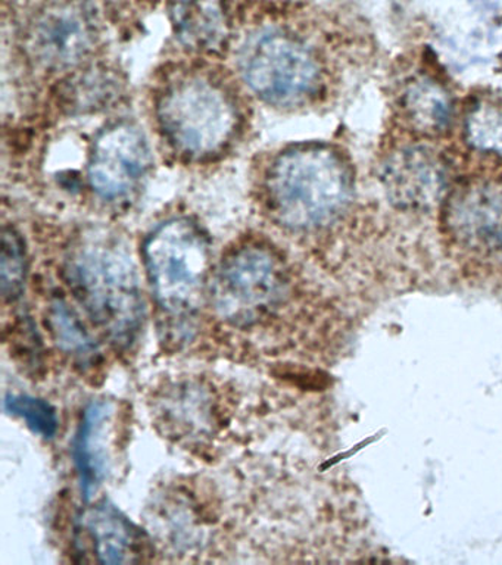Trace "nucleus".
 I'll return each instance as SVG.
<instances>
[{
  "mask_svg": "<svg viewBox=\"0 0 502 565\" xmlns=\"http://www.w3.org/2000/svg\"><path fill=\"white\" fill-rule=\"evenodd\" d=\"M65 276L74 298L116 348L138 342L145 324V302L138 268L129 246L111 230H86L65 259Z\"/></svg>",
  "mask_w": 502,
  "mask_h": 565,
  "instance_id": "1",
  "label": "nucleus"
},
{
  "mask_svg": "<svg viewBox=\"0 0 502 565\" xmlns=\"http://www.w3.org/2000/svg\"><path fill=\"white\" fill-rule=\"evenodd\" d=\"M266 193L271 214L285 227H321L341 215L350 202V167L330 146H295L271 163Z\"/></svg>",
  "mask_w": 502,
  "mask_h": 565,
  "instance_id": "2",
  "label": "nucleus"
},
{
  "mask_svg": "<svg viewBox=\"0 0 502 565\" xmlns=\"http://www.w3.org/2000/svg\"><path fill=\"white\" fill-rule=\"evenodd\" d=\"M157 115L167 141L192 159L222 152L239 122L232 93L200 71H188L165 84L158 95Z\"/></svg>",
  "mask_w": 502,
  "mask_h": 565,
  "instance_id": "3",
  "label": "nucleus"
},
{
  "mask_svg": "<svg viewBox=\"0 0 502 565\" xmlns=\"http://www.w3.org/2000/svg\"><path fill=\"white\" fill-rule=\"evenodd\" d=\"M143 256L158 307L175 320H191L204 300L210 269V245L200 225L164 221L149 234Z\"/></svg>",
  "mask_w": 502,
  "mask_h": 565,
  "instance_id": "4",
  "label": "nucleus"
},
{
  "mask_svg": "<svg viewBox=\"0 0 502 565\" xmlns=\"http://www.w3.org/2000/svg\"><path fill=\"white\" fill-rule=\"evenodd\" d=\"M288 278L275 252L246 245L232 250L220 264L211 300L224 321L248 327L270 316L284 302Z\"/></svg>",
  "mask_w": 502,
  "mask_h": 565,
  "instance_id": "5",
  "label": "nucleus"
},
{
  "mask_svg": "<svg viewBox=\"0 0 502 565\" xmlns=\"http://www.w3.org/2000/svg\"><path fill=\"white\" fill-rule=\"evenodd\" d=\"M246 84L268 104L292 106L316 95L321 82L319 61L302 40L284 31L254 35L241 55Z\"/></svg>",
  "mask_w": 502,
  "mask_h": 565,
  "instance_id": "6",
  "label": "nucleus"
},
{
  "mask_svg": "<svg viewBox=\"0 0 502 565\" xmlns=\"http://www.w3.org/2000/svg\"><path fill=\"white\" fill-rule=\"evenodd\" d=\"M30 52L47 68H67L89 55L96 20L89 0H50L30 21Z\"/></svg>",
  "mask_w": 502,
  "mask_h": 565,
  "instance_id": "7",
  "label": "nucleus"
},
{
  "mask_svg": "<svg viewBox=\"0 0 502 565\" xmlns=\"http://www.w3.org/2000/svg\"><path fill=\"white\" fill-rule=\"evenodd\" d=\"M151 166V150L135 124L120 121L100 131L92 146L89 181L107 201L129 198L142 184Z\"/></svg>",
  "mask_w": 502,
  "mask_h": 565,
  "instance_id": "8",
  "label": "nucleus"
},
{
  "mask_svg": "<svg viewBox=\"0 0 502 565\" xmlns=\"http://www.w3.org/2000/svg\"><path fill=\"white\" fill-rule=\"evenodd\" d=\"M447 225L462 246L502 255V177L470 181L448 199Z\"/></svg>",
  "mask_w": 502,
  "mask_h": 565,
  "instance_id": "9",
  "label": "nucleus"
},
{
  "mask_svg": "<svg viewBox=\"0 0 502 565\" xmlns=\"http://www.w3.org/2000/svg\"><path fill=\"white\" fill-rule=\"evenodd\" d=\"M116 402L92 401L83 413L73 441V457L81 479L83 498L90 501L113 470L117 440Z\"/></svg>",
  "mask_w": 502,
  "mask_h": 565,
  "instance_id": "10",
  "label": "nucleus"
},
{
  "mask_svg": "<svg viewBox=\"0 0 502 565\" xmlns=\"http://www.w3.org/2000/svg\"><path fill=\"white\" fill-rule=\"evenodd\" d=\"M76 533L100 564L140 563L149 555L147 534L107 501L83 511Z\"/></svg>",
  "mask_w": 502,
  "mask_h": 565,
  "instance_id": "11",
  "label": "nucleus"
},
{
  "mask_svg": "<svg viewBox=\"0 0 502 565\" xmlns=\"http://www.w3.org/2000/svg\"><path fill=\"white\" fill-rule=\"evenodd\" d=\"M383 184L391 201L405 207L435 205L447 188L442 159L423 146L396 150L383 167Z\"/></svg>",
  "mask_w": 502,
  "mask_h": 565,
  "instance_id": "12",
  "label": "nucleus"
},
{
  "mask_svg": "<svg viewBox=\"0 0 502 565\" xmlns=\"http://www.w3.org/2000/svg\"><path fill=\"white\" fill-rule=\"evenodd\" d=\"M170 17L180 42L193 51L217 52L231 34L224 0H171Z\"/></svg>",
  "mask_w": 502,
  "mask_h": 565,
  "instance_id": "13",
  "label": "nucleus"
},
{
  "mask_svg": "<svg viewBox=\"0 0 502 565\" xmlns=\"http://www.w3.org/2000/svg\"><path fill=\"white\" fill-rule=\"evenodd\" d=\"M398 108L408 126L425 136L442 135L452 119L447 88L426 74L413 75L400 86Z\"/></svg>",
  "mask_w": 502,
  "mask_h": 565,
  "instance_id": "14",
  "label": "nucleus"
},
{
  "mask_svg": "<svg viewBox=\"0 0 502 565\" xmlns=\"http://www.w3.org/2000/svg\"><path fill=\"white\" fill-rule=\"evenodd\" d=\"M47 326L58 348L83 369H90L99 360V347L86 330L76 311L63 299H56L47 311Z\"/></svg>",
  "mask_w": 502,
  "mask_h": 565,
  "instance_id": "15",
  "label": "nucleus"
},
{
  "mask_svg": "<svg viewBox=\"0 0 502 565\" xmlns=\"http://www.w3.org/2000/svg\"><path fill=\"white\" fill-rule=\"evenodd\" d=\"M464 130L474 149L502 157V96L478 97L467 110Z\"/></svg>",
  "mask_w": 502,
  "mask_h": 565,
  "instance_id": "16",
  "label": "nucleus"
},
{
  "mask_svg": "<svg viewBox=\"0 0 502 565\" xmlns=\"http://www.w3.org/2000/svg\"><path fill=\"white\" fill-rule=\"evenodd\" d=\"M120 92L117 75L113 71L95 68L83 71L70 79L67 93L72 109L94 110L104 108Z\"/></svg>",
  "mask_w": 502,
  "mask_h": 565,
  "instance_id": "17",
  "label": "nucleus"
},
{
  "mask_svg": "<svg viewBox=\"0 0 502 565\" xmlns=\"http://www.w3.org/2000/svg\"><path fill=\"white\" fill-rule=\"evenodd\" d=\"M25 274H28V258L23 238L15 228L3 227L2 254H0V282L2 295L8 302L21 298L24 291Z\"/></svg>",
  "mask_w": 502,
  "mask_h": 565,
  "instance_id": "18",
  "label": "nucleus"
},
{
  "mask_svg": "<svg viewBox=\"0 0 502 565\" xmlns=\"http://www.w3.org/2000/svg\"><path fill=\"white\" fill-rule=\"evenodd\" d=\"M3 406L8 414L24 419L25 426L34 433L52 439L58 431L60 419L54 406L41 397L30 395H7Z\"/></svg>",
  "mask_w": 502,
  "mask_h": 565,
  "instance_id": "19",
  "label": "nucleus"
}]
</instances>
